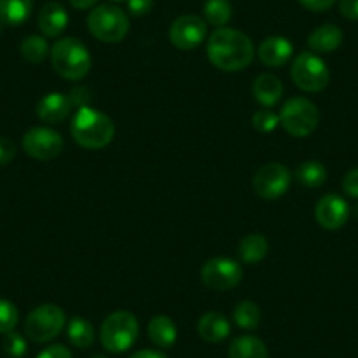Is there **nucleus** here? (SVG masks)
Wrapping results in <instances>:
<instances>
[{
  "instance_id": "nucleus-1",
  "label": "nucleus",
  "mask_w": 358,
  "mask_h": 358,
  "mask_svg": "<svg viewBox=\"0 0 358 358\" xmlns=\"http://www.w3.org/2000/svg\"><path fill=\"white\" fill-rule=\"evenodd\" d=\"M255 48L250 37L241 30L216 29L208 39V58L216 69L225 72H237L253 62Z\"/></svg>"
},
{
  "instance_id": "nucleus-2",
  "label": "nucleus",
  "mask_w": 358,
  "mask_h": 358,
  "mask_svg": "<svg viewBox=\"0 0 358 358\" xmlns=\"http://www.w3.org/2000/svg\"><path fill=\"white\" fill-rule=\"evenodd\" d=\"M71 136L85 150H102L115 137V123L104 113L85 106L72 118Z\"/></svg>"
},
{
  "instance_id": "nucleus-3",
  "label": "nucleus",
  "mask_w": 358,
  "mask_h": 358,
  "mask_svg": "<svg viewBox=\"0 0 358 358\" xmlns=\"http://www.w3.org/2000/svg\"><path fill=\"white\" fill-rule=\"evenodd\" d=\"M55 72L69 81L86 78L92 69V55L88 48L76 37H62L50 51Z\"/></svg>"
},
{
  "instance_id": "nucleus-4",
  "label": "nucleus",
  "mask_w": 358,
  "mask_h": 358,
  "mask_svg": "<svg viewBox=\"0 0 358 358\" xmlns=\"http://www.w3.org/2000/svg\"><path fill=\"white\" fill-rule=\"evenodd\" d=\"M90 34L101 43L116 44L122 43L130 30L129 16L118 6L102 4L97 6L88 15Z\"/></svg>"
},
{
  "instance_id": "nucleus-5",
  "label": "nucleus",
  "mask_w": 358,
  "mask_h": 358,
  "mask_svg": "<svg viewBox=\"0 0 358 358\" xmlns=\"http://www.w3.org/2000/svg\"><path fill=\"white\" fill-rule=\"evenodd\" d=\"M139 337V322L130 311H115L101 327V343L111 353H123Z\"/></svg>"
},
{
  "instance_id": "nucleus-6",
  "label": "nucleus",
  "mask_w": 358,
  "mask_h": 358,
  "mask_svg": "<svg viewBox=\"0 0 358 358\" xmlns=\"http://www.w3.org/2000/svg\"><path fill=\"white\" fill-rule=\"evenodd\" d=\"M320 111L315 102L306 97H292L280 113V125L294 137H308L318 129Z\"/></svg>"
},
{
  "instance_id": "nucleus-7",
  "label": "nucleus",
  "mask_w": 358,
  "mask_h": 358,
  "mask_svg": "<svg viewBox=\"0 0 358 358\" xmlns=\"http://www.w3.org/2000/svg\"><path fill=\"white\" fill-rule=\"evenodd\" d=\"M290 76L295 86L309 94H316L327 88L330 81V71L320 55L313 51H304L297 55L290 67Z\"/></svg>"
},
{
  "instance_id": "nucleus-8",
  "label": "nucleus",
  "mask_w": 358,
  "mask_h": 358,
  "mask_svg": "<svg viewBox=\"0 0 358 358\" xmlns=\"http://www.w3.org/2000/svg\"><path fill=\"white\" fill-rule=\"evenodd\" d=\"M65 313L57 304H43L25 320V334L34 343H50L64 330Z\"/></svg>"
},
{
  "instance_id": "nucleus-9",
  "label": "nucleus",
  "mask_w": 358,
  "mask_h": 358,
  "mask_svg": "<svg viewBox=\"0 0 358 358\" xmlns=\"http://www.w3.org/2000/svg\"><path fill=\"white\" fill-rule=\"evenodd\" d=\"M204 287L213 292H229L243 281V267L236 260L227 257L211 258L201 271Z\"/></svg>"
},
{
  "instance_id": "nucleus-10",
  "label": "nucleus",
  "mask_w": 358,
  "mask_h": 358,
  "mask_svg": "<svg viewBox=\"0 0 358 358\" xmlns=\"http://www.w3.org/2000/svg\"><path fill=\"white\" fill-rule=\"evenodd\" d=\"M292 185V172L287 165L271 162L262 165L253 178V190L258 197L274 201L283 197Z\"/></svg>"
},
{
  "instance_id": "nucleus-11",
  "label": "nucleus",
  "mask_w": 358,
  "mask_h": 358,
  "mask_svg": "<svg viewBox=\"0 0 358 358\" xmlns=\"http://www.w3.org/2000/svg\"><path fill=\"white\" fill-rule=\"evenodd\" d=\"M23 150L36 160H53L64 151V139L57 130L48 127H34L23 136Z\"/></svg>"
},
{
  "instance_id": "nucleus-12",
  "label": "nucleus",
  "mask_w": 358,
  "mask_h": 358,
  "mask_svg": "<svg viewBox=\"0 0 358 358\" xmlns=\"http://www.w3.org/2000/svg\"><path fill=\"white\" fill-rule=\"evenodd\" d=\"M206 36H208V23L197 15L179 16L172 22L171 29H169L171 43L174 44V48L183 51H190L201 46Z\"/></svg>"
},
{
  "instance_id": "nucleus-13",
  "label": "nucleus",
  "mask_w": 358,
  "mask_h": 358,
  "mask_svg": "<svg viewBox=\"0 0 358 358\" xmlns=\"http://www.w3.org/2000/svg\"><path fill=\"white\" fill-rule=\"evenodd\" d=\"M315 218L323 229L337 230L346 225L348 218H350V206L339 195L327 194L316 204Z\"/></svg>"
},
{
  "instance_id": "nucleus-14",
  "label": "nucleus",
  "mask_w": 358,
  "mask_h": 358,
  "mask_svg": "<svg viewBox=\"0 0 358 358\" xmlns=\"http://www.w3.org/2000/svg\"><path fill=\"white\" fill-rule=\"evenodd\" d=\"M258 58L264 65L271 69H278L287 65L294 55V44L283 36H271L264 39L258 46Z\"/></svg>"
},
{
  "instance_id": "nucleus-15",
  "label": "nucleus",
  "mask_w": 358,
  "mask_h": 358,
  "mask_svg": "<svg viewBox=\"0 0 358 358\" xmlns=\"http://www.w3.org/2000/svg\"><path fill=\"white\" fill-rule=\"evenodd\" d=\"M72 108L74 104L69 95L62 94V92H51V94L44 95L37 104V116L41 122L48 123V125H58L67 120Z\"/></svg>"
},
{
  "instance_id": "nucleus-16",
  "label": "nucleus",
  "mask_w": 358,
  "mask_h": 358,
  "mask_svg": "<svg viewBox=\"0 0 358 358\" xmlns=\"http://www.w3.org/2000/svg\"><path fill=\"white\" fill-rule=\"evenodd\" d=\"M37 25H39V30L43 32L44 37H58L67 29L69 15L62 4L48 2L39 11Z\"/></svg>"
},
{
  "instance_id": "nucleus-17",
  "label": "nucleus",
  "mask_w": 358,
  "mask_h": 358,
  "mask_svg": "<svg viewBox=\"0 0 358 358\" xmlns=\"http://www.w3.org/2000/svg\"><path fill=\"white\" fill-rule=\"evenodd\" d=\"M343 30L339 27L327 23L313 30L311 36L308 37V46L316 55L332 53L343 44Z\"/></svg>"
},
{
  "instance_id": "nucleus-18",
  "label": "nucleus",
  "mask_w": 358,
  "mask_h": 358,
  "mask_svg": "<svg viewBox=\"0 0 358 358\" xmlns=\"http://www.w3.org/2000/svg\"><path fill=\"white\" fill-rule=\"evenodd\" d=\"M197 332L206 343H222L230 336V322L220 313L209 311L199 320Z\"/></svg>"
},
{
  "instance_id": "nucleus-19",
  "label": "nucleus",
  "mask_w": 358,
  "mask_h": 358,
  "mask_svg": "<svg viewBox=\"0 0 358 358\" xmlns=\"http://www.w3.org/2000/svg\"><path fill=\"white\" fill-rule=\"evenodd\" d=\"M253 95L262 108H274L283 97V83L274 74H260L253 83Z\"/></svg>"
},
{
  "instance_id": "nucleus-20",
  "label": "nucleus",
  "mask_w": 358,
  "mask_h": 358,
  "mask_svg": "<svg viewBox=\"0 0 358 358\" xmlns=\"http://www.w3.org/2000/svg\"><path fill=\"white\" fill-rule=\"evenodd\" d=\"M148 336L153 341L155 346L167 350V348L174 346L176 339H178V329H176V323L172 322V318L158 315L148 323Z\"/></svg>"
},
{
  "instance_id": "nucleus-21",
  "label": "nucleus",
  "mask_w": 358,
  "mask_h": 358,
  "mask_svg": "<svg viewBox=\"0 0 358 358\" xmlns=\"http://www.w3.org/2000/svg\"><path fill=\"white\" fill-rule=\"evenodd\" d=\"M229 358H268V351L258 337L239 336L230 343Z\"/></svg>"
},
{
  "instance_id": "nucleus-22",
  "label": "nucleus",
  "mask_w": 358,
  "mask_h": 358,
  "mask_svg": "<svg viewBox=\"0 0 358 358\" xmlns=\"http://www.w3.org/2000/svg\"><path fill=\"white\" fill-rule=\"evenodd\" d=\"M34 0H0V22L4 25L18 27L29 20Z\"/></svg>"
},
{
  "instance_id": "nucleus-23",
  "label": "nucleus",
  "mask_w": 358,
  "mask_h": 358,
  "mask_svg": "<svg viewBox=\"0 0 358 358\" xmlns=\"http://www.w3.org/2000/svg\"><path fill=\"white\" fill-rule=\"evenodd\" d=\"M268 253V241L262 234H248L239 244V257L244 264H258Z\"/></svg>"
},
{
  "instance_id": "nucleus-24",
  "label": "nucleus",
  "mask_w": 358,
  "mask_h": 358,
  "mask_svg": "<svg viewBox=\"0 0 358 358\" xmlns=\"http://www.w3.org/2000/svg\"><path fill=\"white\" fill-rule=\"evenodd\" d=\"M67 337L69 341H71L72 346L85 350V348H90L94 344L95 329L86 318L74 316L67 325Z\"/></svg>"
},
{
  "instance_id": "nucleus-25",
  "label": "nucleus",
  "mask_w": 358,
  "mask_h": 358,
  "mask_svg": "<svg viewBox=\"0 0 358 358\" xmlns=\"http://www.w3.org/2000/svg\"><path fill=\"white\" fill-rule=\"evenodd\" d=\"M295 178L306 188H320L327 181V169L316 160L304 162L295 171Z\"/></svg>"
},
{
  "instance_id": "nucleus-26",
  "label": "nucleus",
  "mask_w": 358,
  "mask_h": 358,
  "mask_svg": "<svg viewBox=\"0 0 358 358\" xmlns=\"http://www.w3.org/2000/svg\"><path fill=\"white\" fill-rule=\"evenodd\" d=\"M206 23L223 29L232 20V4L230 0H206L204 2Z\"/></svg>"
},
{
  "instance_id": "nucleus-27",
  "label": "nucleus",
  "mask_w": 358,
  "mask_h": 358,
  "mask_svg": "<svg viewBox=\"0 0 358 358\" xmlns=\"http://www.w3.org/2000/svg\"><path fill=\"white\" fill-rule=\"evenodd\" d=\"M262 311L255 302L243 301L236 306L234 309V322L237 327L244 330H255L260 325Z\"/></svg>"
},
{
  "instance_id": "nucleus-28",
  "label": "nucleus",
  "mask_w": 358,
  "mask_h": 358,
  "mask_svg": "<svg viewBox=\"0 0 358 358\" xmlns=\"http://www.w3.org/2000/svg\"><path fill=\"white\" fill-rule=\"evenodd\" d=\"M22 57L25 58L30 64H41V62L46 60V57L50 55V44L44 37L41 36H29L27 39H23L22 46Z\"/></svg>"
},
{
  "instance_id": "nucleus-29",
  "label": "nucleus",
  "mask_w": 358,
  "mask_h": 358,
  "mask_svg": "<svg viewBox=\"0 0 358 358\" xmlns=\"http://www.w3.org/2000/svg\"><path fill=\"white\" fill-rule=\"evenodd\" d=\"M255 130L260 134H271L273 130H276V127L280 125V115L276 111H273L271 108L258 109L257 113L251 118Z\"/></svg>"
},
{
  "instance_id": "nucleus-30",
  "label": "nucleus",
  "mask_w": 358,
  "mask_h": 358,
  "mask_svg": "<svg viewBox=\"0 0 358 358\" xmlns=\"http://www.w3.org/2000/svg\"><path fill=\"white\" fill-rule=\"evenodd\" d=\"M20 313L13 302L0 299V334H9L18 325Z\"/></svg>"
},
{
  "instance_id": "nucleus-31",
  "label": "nucleus",
  "mask_w": 358,
  "mask_h": 358,
  "mask_svg": "<svg viewBox=\"0 0 358 358\" xmlns=\"http://www.w3.org/2000/svg\"><path fill=\"white\" fill-rule=\"evenodd\" d=\"M4 351L11 358H22L27 353V341L22 334L9 332L4 336Z\"/></svg>"
},
{
  "instance_id": "nucleus-32",
  "label": "nucleus",
  "mask_w": 358,
  "mask_h": 358,
  "mask_svg": "<svg viewBox=\"0 0 358 358\" xmlns=\"http://www.w3.org/2000/svg\"><path fill=\"white\" fill-rule=\"evenodd\" d=\"M343 190L344 194L350 195V197L358 199V167L351 169L343 179Z\"/></svg>"
},
{
  "instance_id": "nucleus-33",
  "label": "nucleus",
  "mask_w": 358,
  "mask_h": 358,
  "mask_svg": "<svg viewBox=\"0 0 358 358\" xmlns=\"http://www.w3.org/2000/svg\"><path fill=\"white\" fill-rule=\"evenodd\" d=\"M127 4H129L130 15L137 18L146 16L153 9V0H127Z\"/></svg>"
},
{
  "instance_id": "nucleus-34",
  "label": "nucleus",
  "mask_w": 358,
  "mask_h": 358,
  "mask_svg": "<svg viewBox=\"0 0 358 358\" xmlns=\"http://www.w3.org/2000/svg\"><path fill=\"white\" fill-rule=\"evenodd\" d=\"M16 157V146L6 137H0V165H8Z\"/></svg>"
},
{
  "instance_id": "nucleus-35",
  "label": "nucleus",
  "mask_w": 358,
  "mask_h": 358,
  "mask_svg": "<svg viewBox=\"0 0 358 358\" xmlns=\"http://www.w3.org/2000/svg\"><path fill=\"white\" fill-rule=\"evenodd\" d=\"M37 358H72V353L69 351V348L62 346V344H53L41 351Z\"/></svg>"
},
{
  "instance_id": "nucleus-36",
  "label": "nucleus",
  "mask_w": 358,
  "mask_h": 358,
  "mask_svg": "<svg viewBox=\"0 0 358 358\" xmlns=\"http://www.w3.org/2000/svg\"><path fill=\"white\" fill-rule=\"evenodd\" d=\"M299 4L313 13H323L329 11V9L336 4V0H299Z\"/></svg>"
},
{
  "instance_id": "nucleus-37",
  "label": "nucleus",
  "mask_w": 358,
  "mask_h": 358,
  "mask_svg": "<svg viewBox=\"0 0 358 358\" xmlns=\"http://www.w3.org/2000/svg\"><path fill=\"white\" fill-rule=\"evenodd\" d=\"M339 11L346 20H358V0H341Z\"/></svg>"
},
{
  "instance_id": "nucleus-38",
  "label": "nucleus",
  "mask_w": 358,
  "mask_h": 358,
  "mask_svg": "<svg viewBox=\"0 0 358 358\" xmlns=\"http://www.w3.org/2000/svg\"><path fill=\"white\" fill-rule=\"evenodd\" d=\"M69 97H71L74 108H85V106L88 104V101H90V92H88V88L81 86V88L72 90Z\"/></svg>"
},
{
  "instance_id": "nucleus-39",
  "label": "nucleus",
  "mask_w": 358,
  "mask_h": 358,
  "mask_svg": "<svg viewBox=\"0 0 358 358\" xmlns=\"http://www.w3.org/2000/svg\"><path fill=\"white\" fill-rule=\"evenodd\" d=\"M129 358H167V355L157 350H141L136 351L134 355H130Z\"/></svg>"
},
{
  "instance_id": "nucleus-40",
  "label": "nucleus",
  "mask_w": 358,
  "mask_h": 358,
  "mask_svg": "<svg viewBox=\"0 0 358 358\" xmlns=\"http://www.w3.org/2000/svg\"><path fill=\"white\" fill-rule=\"evenodd\" d=\"M69 2H71V6L74 9H79V11H86V9L95 8V4H97L99 0H69Z\"/></svg>"
},
{
  "instance_id": "nucleus-41",
  "label": "nucleus",
  "mask_w": 358,
  "mask_h": 358,
  "mask_svg": "<svg viewBox=\"0 0 358 358\" xmlns=\"http://www.w3.org/2000/svg\"><path fill=\"white\" fill-rule=\"evenodd\" d=\"M113 4H122V2H127V0H111Z\"/></svg>"
},
{
  "instance_id": "nucleus-42",
  "label": "nucleus",
  "mask_w": 358,
  "mask_h": 358,
  "mask_svg": "<svg viewBox=\"0 0 358 358\" xmlns=\"http://www.w3.org/2000/svg\"><path fill=\"white\" fill-rule=\"evenodd\" d=\"M90 358H108V357H104V355H94V357H90Z\"/></svg>"
}]
</instances>
